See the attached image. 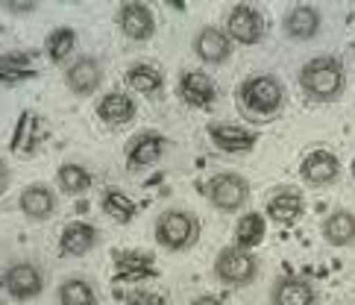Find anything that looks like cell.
Returning <instances> with one entry per match:
<instances>
[{
    "label": "cell",
    "instance_id": "1",
    "mask_svg": "<svg viewBox=\"0 0 355 305\" xmlns=\"http://www.w3.org/2000/svg\"><path fill=\"white\" fill-rule=\"evenodd\" d=\"M285 106V85L276 80L273 73H256L247 76L238 85V109L244 118L256 123L273 121Z\"/></svg>",
    "mask_w": 355,
    "mask_h": 305
},
{
    "label": "cell",
    "instance_id": "2",
    "mask_svg": "<svg viewBox=\"0 0 355 305\" xmlns=\"http://www.w3.org/2000/svg\"><path fill=\"white\" fill-rule=\"evenodd\" d=\"M300 88L314 103H335L347 88V71L335 56H314L300 68Z\"/></svg>",
    "mask_w": 355,
    "mask_h": 305
},
{
    "label": "cell",
    "instance_id": "3",
    "mask_svg": "<svg viewBox=\"0 0 355 305\" xmlns=\"http://www.w3.org/2000/svg\"><path fill=\"white\" fill-rule=\"evenodd\" d=\"M197 235H200V220L194 218L191 211L168 209V211L159 214V220H156V241H159V247L171 250V252H182V250L197 244Z\"/></svg>",
    "mask_w": 355,
    "mask_h": 305
},
{
    "label": "cell",
    "instance_id": "4",
    "mask_svg": "<svg viewBox=\"0 0 355 305\" xmlns=\"http://www.w3.org/2000/svg\"><path fill=\"white\" fill-rule=\"evenodd\" d=\"M200 191L214 209L226 214L241 211L250 202V182L241 173H214Z\"/></svg>",
    "mask_w": 355,
    "mask_h": 305
},
{
    "label": "cell",
    "instance_id": "5",
    "mask_svg": "<svg viewBox=\"0 0 355 305\" xmlns=\"http://www.w3.org/2000/svg\"><path fill=\"white\" fill-rule=\"evenodd\" d=\"M214 276H218L223 285L244 288L259 276V259L252 256V250H241L235 244L223 247L218 256H214Z\"/></svg>",
    "mask_w": 355,
    "mask_h": 305
},
{
    "label": "cell",
    "instance_id": "6",
    "mask_svg": "<svg viewBox=\"0 0 355 305\" xmlns=\"http://www.w3.org/2000/svg\"><path fill=\"white\" fill-rule=\"evenodd\" d=\"M0 285L3 290L18 299V302H30L35 297H42L44 290V270L35 261H12L3 273H0Z\"/></svg>",
    "mask_w": 355,
    "mask_h": 305
},
{
    "label": "cell",
    "instance_id": "7",
    "mask_svg": "<svg viewBox=\"0 0 355 305\" xmlns=\"http://www.w3.org/2000/svg\"><path fill=\"white\" fill-rule=\"evenodd\" d=\"M264 33H268V21L264 15L250 6V3H238L230 9V15H226V35L232 38L238 44H259Z\"/></svg>",
    "mask_w": 355,
    "mask_h": 305
},
{
    "label": "cell",
    "instance_id": "8",
    "mask_svg": "<svg viewBox=\"0 0 355 305\" xmlns=\"http://www.w3.org/2000/svg\"><path fill=\"white\" fill-rule=\"evenodd\" d=\"M18 209H21V214L27 220H33V223H42V220H50L56 214V209H59V197H56V191L50 188V185H44V182H33V185H27L18 194Z\"/></svg>",
    "mask_w": 355,
    "mask_h": 305
},
{
    "label": "cell",
    "instance_id": "9",
    "mask_svg": "<svg viewBox=\"0 0 355 305\" xmlns=\"http://www.w3.org/2000/svg\"><path fill=\"white\" fill-rule=\"evenodd\" d=\"M100 82H103V65L94 56H77L65 68V85L71 88L77 97L94 94Z\"/></svg>",
    "mask_w": 355,
    "mask_h": 305
},
{
    "label": "cell",
    "instance_id": "10",
    "mask_svg": "<svg viewBox=\"0 0 355 305\" xmlns=\"http://www.w3.org/2000/svg\"><path fill=\"white\" fill-rule=\"evenodd\" d=\"M194 56L206 65H223L232 56V38L226 35V30L220 27H202L194 35Z\"/></svg>",
    "mask_w": 355,
    "mask_h": 305
},
{
    "label": "cell",
    "instance_id": "11",
    "mask_svg": "<svg viewBox=\"0 0 355 305\" xmlns=\"http://www.w3.org/2000/svg\"><path fill=\"white\" fill-rule=\"evenodd\" d=\"M320 27H323V15H320V9L311 6V3L291 6L282 18L285 35L294 38V42H311V38L320 33Z\"/></svg>",
    "mask_w": 355,
    "mask_h": 305
},
{
    "label": "cell",
    "instance_id": "12",
    "mask_svg": "<svg viewBox=\"0 0 355 305\" xmlns=\"http://www.w3.org/2000/svg\"><path fill=\"white\" fill-rule=\"evenodd\" d=\"M118 27L132 42H147L156 33V15L147 3H123L118 9Z\"/></svg>",
    "mask_w": 355,
    "mask_h": 305
},
{
    "label": "cell",
    "instance_id": "13",
    "mask_svg": "<svg viewBox=\"0 0 355 305\" xmlns=\"http://www.w3.org/2000/svg\"><path fill=\"white\" fill-rule=\"evenodd\" d=\"M300 176L309 185H332L340 176V162L329 150H311L300 164Z\"/></svg>",
    "mask_w": 355,
    "mask_h": 305
},
{
    "label": "cell",
    "instance_id": "14",
    "mask_svg": "<svg viewBox=\"0 0 355 305\" xmlns=\"http://www.w3.org/2000/svg\"><path fill=\"white\" fill-rule=\"evenodd\" d=\"M164 135L159 132H141L135 135L130 147H126V168L130 171H144L150 164H156L164 156Z\"/></svg>",
    "mask_w": 355,
    "mask_h": 305
},
{
    "label": "cell",
    "instance_id": "15",
    "mask_svg": "<svg viewBox=\"0 0 355 305\" xmlns=\"http://www.w3.org/2000/svg\"><path fill=\"white\" fill-rule=\"evenodd\" d=\"M209 141L223 152H247L256 147L259 135L238 123H209Z\"/></svg>",
    "mask_w": 355,
    "mask_h": 305
},
{
    "label": "cell",
    "instance_id": "16",
    "mask_svg": "<svg viewBox=\"0 0 355 305\" xmlns=\"http://www.w3.org/2000/svg\"><path fill=\"white\" fill-rule=\"evenodd\" d=\"M100 241L97 226L92 223H83V220H73L62 229V238H59V252L62 256H71V259H80L85 252H92Z\"/></svg>",
    "mask_w": 355,
    "mask_h": 305
},
{
    "label": "cell",
    "instance_id": "17",
    "mask_svg": "<svg viewBox=\"0 0 355 305\" xmlns=\"http://www.w3.org/2000/svg\"><path fill=\"white\" fill-rule=\"evenodd\" d=\"M180 97L185 100L188 106L194 109H206L214 103L218 97V88H214V80L202 71H185L180 76Z\"/></svg>",
    "mask_w": 355,
    "mask_h": 305
},
{
    "label": "cell",
    "instance_id": "18",
    "mask_svg": "<svg viewBox=\"0 0 355 305\" xmlns=\"http://www.w3.org/2000/svg\"><path fill=\"white\" fill-rule=\"evenodd\" d=\"M268 214L270 220L276 223H282V226H291V223H297L302 214H306V200H302L300 191L294 188H279L276 194L268 200Z\"/></svg>",
    "mask_w": 355,
    "mask_h": 305
},
{
    "label": "cell",
    "instance_id": "19",
    "mask_svg": "<svg viewBox=\"0 0 355 305\" xmlns=\"http://www.w3.org/2000/svg\"><path fill=\"white\" fill-rule=\"evenodd\" d=\"M273 305H317V290L300 276H282L270 290Z\"/></svg>",
    "mask_w": 355,
    "mask_h": 305
},
{
    "label": "cell",
    "instance_id": "20",
    "mask_svg": "<svg viewBox=\"0 0 355 305\" xmlns=\"http://www.w3.org/2000/svg\"><path fill=\"white\" fill-rule=\"evenodd\" d=\"M326 244L332 247H352L355 244V214L349 209H332L320 226Z\"/></svg>",
    "mask_w": 355,
    "mask_h": 305
},
{
    "label": "cell",
    "instance_id": "21",
    "mask_svg": "<svg viewBox=\"0 0 355 305\" xmlns=\"http://www.w3.org/2000/svg\"><path fill=\"white\" fill-rule=\"evenodd\" d=\"M97 118L112 126H123L135 118V100L123 92H109L97 100Z\"/></svg>",
    "mask_w": 355,
    "mask_h": 305
},
{
    "label": "cell",
    "instance_id": "22",
    "mask_svg": "<svg viewBox=\"0 0 355 305\" xmlns=\"http://www.w3.org/2000/svg\"><path fill=\"white\" fill-rule=\"evenodd\" d=\"M264 235H268V220H264V214H259V211H250L235 223V247H241V250L259 247Z\"/></svg>",
    "mask_w": 355,
    "mask_h": 305
},
{
    "label": "cell",
    "instance_id": "23",
    "mask_svg": "<svg viewBox=\"0 0 355 305\" xmlns=\"http://www.w3.org/2000/svg\"><path fill=\"white\" fill-rule=\"evenodd\" d=\"M126 82H130L132 92L138 94H159L164 85V73L156 65H147V62H138V65H130L126 71Z\"/></svg>",
    "mask_w": 355,
    "mask_h": 305
},
{
    "label": "cell",
    "instance_id": "24",
    "mask_svg": "<svg viewBox=\"0 0 355 305\" xmlns=\"http://www.w3.org/2000/svg\"><path fill=\"white\" fill-rule=\"evenodd\" d=\"M56 185H59L62 194L83 197L85 191L92 188V173H88V168H83V164L68 162V164H62V168L56 171Z\"/></svg>",
    "mask_w": 355,
    "mask_h": 305
},
{
    "label": "cell",
    "instance_id": "25",
    "mask_svg": "<svg viewBox=\"0 0 355 305\" xmlns=\"http://www.w3.org/2000/svg\"><path fill=\"white\" fill-rule=\"evenodd\" d=\"M56 297H59V305H97V290L83 276H68L59 285Z\"/></svg>",
    "mask_w": 355,
    "mask_h": 305
},
{
    "label": "cell",
    "instance_id": "26",
    "mask_svg": "<svg viewBox=\"0 0 355 305\" xmlns=\"http://www.w3.org/2000/svg\"><path fill=\"white\" fill-rule=\"evenodd\" d=\"M73 47H77V33L71 27H56L44 38V53L50 62H56V65H62V62L73 53Z\"/></svg>",
    "mask_w": 355,
    "mask_h": 305
},
{
    "label": "cell",
    "instance_id": "27",
    "mask_svg": "<svg viewBox=\"0 0 355 305\" xmlns=\"http://www.w3.org/2000/svg\"><path fill=\"white\" fill-rule=\"evenodd\" d=\"M100 206H103V211L112 214L118 223H132V218L138 214V206L123 194L121 188H109L103 194V200H100Z\"/></svg>",
    "mask_w": 355,
    "mask_h": 305
},
{
    "label": "cell",
    "instance_id": "28",
    "mask_svg": "<svg viewBox=\"0 0 355 305\" xmlns=\"http://www.w3.org/2000/svg\"><path fill=\"white\" fill-rule=\"evenodd\" d=\"M3 9L15 12V15H27V12H35V3L33 0H3Z\"/></svg>",
    "mask_w": 355,
    "mask_h": 305
},
{
    "label": "cell",
    "instance_id": "29",
    "mask_svg": "<svg viewBox=\"0 0 355 305\" xmlns=\"http://www.w3.org/2000/svg\"><path fill=\"white\" fill-rule=\"evenodd\" d=\"M9 185H12V168H9L3 159H0V197L9 191Z\"/></svg>",
    "mask_w": 355,
    "mask_h": 305
},
{
    "label": "cell",
    "instance_id": "30",
    "mask_svg": "<svg viewBox=\"0 0 355 305\" xmlns=\"http://www.w3.org/2000/svg\"><path fill=\"white\" fill-rule=\"evenodd\" d=\"M126 305H164L159 297H153V294H138V297H132Z\"/></svg>",
    "mask_w": 355,
    "mask_h": 305
},
{
    "label": "cell",
    "instance_id": "31",
    "mask_svg": "<svg viewBox=\"0 0 355 305\" xmlns=\"http://www.w3.org/2000/svg\"><path fill=\"white\" fill-rule=\"evenodd\" d=\"M191 305H223L218 297H211V294H202V297H197Z\"/></svg>",
    "mask_w": 355,
    "mask_h": 305
},
{
    "label": "cell",
    "instance_id": "32",
    "mask_svg": "<svg viewBox=\"0 0 355 305\" xmlns=\"http://www.w3.org/2000/svg\"><path fill=\"white\" fill-rule=\"evenodd\" d=\"M349 171H352V176H355V159H352V164H349Z\"/></svg>",
    "mask_w": 355,
    "mask_h": 305
}]
</instances>
